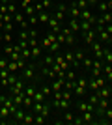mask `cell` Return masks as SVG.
Instances as JSON below:
<instances>
[{
	"instance_id": "1",
	"label": "cell",
	"mask_w": 112,
	"mask_h": 125,
	"mask_svg": "<svg viewBox=\"0 0 112 125\" xmlns=\"http://www.w3.org/2000/svg\"><path fill=\"white\" fill-rule=\"evenodd\" d=\"M39 67L36 62H28L26 67L22 69V78L24 80H34V77H36V69Z\"/></svg>"
},
{
	"instance_id": "2",
	"label": "cell",
	"mask_w": 112,
	"mask_h": 125,
	"mask_svg": "<svg viewBox=\"0 0 112 125\" xmlns=\"http://www.w3.org/2000/svg\"><path fill=\"white\" fill-rule=\"evenodd\" d=\"M90 51H92V58L93 60H103V43L99 39L90 45Z\"/></svg>"
},
{
	"instance_id": "3",
	"label": "cell",
	"mask_w": 112,
	"mask_h": 125,
	"mask_svg": "<svg viewBox=\"0 0 112 125\" xmlns=\"http://www.w3.org/2000/svg\"><path fill=\"white\" fill-rule=\"evenodd\" d=\"M24 88H26V80H24L22 77H19V80H17V82L10 88V94H8V95H10V97H13V95L21 94V92H24Z\"/></svg>"
},
{
	"instance_id": "4",
	"label": "cell",
	"mask_w": 112,
	"mask_h": 125,
	"mask_svg": "<svg viewBox=\"0 0 112 125\" xmlns=\"http://www.w3.org/2000/svg\"><path fill=\"white\" fill-rule=\"evenodd\" d=\"M64 28V24H62V21H58L56 17H51L49 19V22H47V30H52L54 34H58L60 30Z\"/></svg>"
},
{
	"instance_id": "5",
	"label": "cell",
	"mask_w": 112,
	"mask_h": 125,
	"mask_svg": "<svg viewBox=\"0 0 112 125\" xmlns=\"http://www.w3.org/2000/svg\"><path fill=\"white\" fill-rule=\"evenodd\" d=\"M82 37H84V43L90 47L93 41H97V30L92 28V30H88V32H82Z\"/></svg>"
},
{
	"instance_id": "6",
	"label": "cell",
	"mask_w": 112,
	"mask_h": 125,
	"mask_svg": "<svg viewBox=\"0 0 112 125\" xmlns=\"http://www.w3.org/2000/svg\"><path fill=\"white\" fill-rule=\"evenodd\" d=\"M95 30H97V28H95ZM97 39H99L103 45H110V43H112V36L105 30V28H103V30H97Z\"/></svg>"
},
{
	"instance_id": "7",
	"label": "cell",
	"mask_w": 112,
	"mask_h": 125,
	"mask_svg": "<svg viewBox=\"0 0 112 125\" xmlns=\"http://www.w3.org/2000/svg\"><path fill=\"white\" fill-rule=\"evenodd\" d=\"M80 19H82V21H88V22H92L93 26H95V22H97V17L93 15V13H92V11L88 10V8L80 11Z\"/></svg>"
},
{
	"instance_id": "8",
	"label": "cell",
	"mask_w": 112,
	"mask_h": 125,
	"mask_svg": "<svg viewBox=\"0 0 112 125\" xmlns=\"http://www.w3.org/2000/svg\"><path fill=\"white\" fill-rule=\"evenodd\" d=\"M10 118H11V110L8 108L4 103H2V104H0V120L4 121V123H8V121H10ZM11 121H13V118H11Z\"/></svg>"
},
{
	"instance_id": "9",
	"label": "cell",
	"mask_w": 112,
	"mask_h": 125,
	"mask_svg": "<svg viewBox=\"0 0 112 125\" xmlns=\"http://www.w3.org/2000/svg\"><path fill=\"white\" fill-rule=\"evenodd\" d=\"M95 94H97V97H99V99H108V97L112 95V86H108V84H107V86L99 88Z\"/></svg>"
},
{
	"instance_id": "10",
	"label": "cell",
	"mask_w": 112,
	"mask_h": 125,
	"mask_svg": "<svg viewBox=\"0 0 112 125\" xmlns=\"http://www.w3.org/2000/svg\"><path fill=\"white\" fill-rule=\"evenodd\" d=\"M77 108H79L80 114H82V112H95V106H93V104H90L88 101H79Z\"/></svg>"
},
{
	"instance_id": "11",
	"label": "cell",
	"mask_w": 112,
	"mask_h": 125,
	"mask_svg": "<svg viewBox=\"0 0 112 125\" xmlns=\"http://www.w3.org/2000/svg\"><path fill=\"white\" fill-rule=\"evenodd\" d=\"M41 51H43V49L39 47V45L30 49V62H36L37 63V60H39V56H41Z\"/></svg>"
},
{
	"instance_id": "12",
	"label": "cell",
	"mask_w": 112,
	"mask_h": 125,
	"mask_svg": "<svg viewBox=\"0 0 112 125\" xmlns=\"http://www.w3.org/2000/svg\"><path fill=\"white\" fill-rule=\"evenodd\" d=\"M64 80L65 78H54L52 82H51V88H52V92H62L64 90Z\"/></svg>"
},
{
	"instance_id": "13",
	"label": "cell",
	"mask_w": 112,
	"mask_h": 125,
	"mask_svg": "<svg viewBox=\"0 0 112 125\" xmlns=\"http://www.w3.org/2000/svg\"><path fill=\"white\" fill-rule=\"evenodd\" d=\"M82 121L84 123H95L97 121V116H95V112H82Z\"/></svg>"
},
{
	"instance_id": "14",
	"label": "cell",
	"mask_w": 112,
	"mask_h": 125,
	"mask_svg": "<svg viewBox=\"0 0 112 125\" xmlns=\"http://www.w3.org/2000/svg\"><path fill=\"white\" fill-rule=\"evenodd\" d=\"M67 26H69L71 32H80V19H73V17H71Z\"/></svg>"
},
{
	"instance_id": "15",
	"label": "cell",
	"mask_w": 112,
	"mask_h": 125,
	"mask_svg": "<svg viewBox=\"0 0 112 125\" xmlns=\"http://www.w3.org/2000/svg\"><path fill=\"white\" fill-rule=\"evenodd\" d=\"M64 58L71 63V65H73V67H79V63L75 62V54H73V51H71V49H67V51L64 52Z\"/></svg>"
},
{
	"instance_id": "16",
	"label": "cell",
	"mask_w": 112,
	"mask_h": 125,
	"mask_svg": "<svg viewBox=\"0 0 112 125\" xmlns=\"http://www.w3.org/2000/svg\"><path fill=\"white\" fill-rule=\"evenodd\" d=\"M80 65H82V67H84L86 71H90V69H92V65H93V58L86 54V56H84V60L80 62Z\"/></svg>"
},
{
	"instance_id": "17",
	"label": "cell",
	"mask_w": 112,
	"mask_h": 125,
	"mask_svg": "<svg viewBox=\"0 0 112 125\" xmlns=\"http://www.w3.org/2000/svg\"><path fill=\"white\" fill-rule=\"evenodd\" d=\"M86 92H88V90H86L84 86H79V84L73 88V95H77V97H80V99H82V97H86Z\"/></svg>"
},
{
	"instance_id": "18",
	"label": "cell",
	"mask_w": 112,
	"mask_h": 125,
	"mask_svg": "<svg viewBox=\"0 0 112 125\" xmlns=\"http://www.w3.org/2000/svg\"><path fill=\"white\" fill-rule=\"evenodd\" d=\"M62 120H64V123H73V120H75V114L71 112L69 108H67V110H64V114H62Z\"/></svg>"
},
{
	"instance_id": "19",
	"label": "cell",
	"mask_w": 112,
	"mask_h": 125,
	"mask_svg": "<svg viewBox=\"0 0 112 125\" xmlns=\"http://www.w3.org/2000/svg\"><path fill=\"white\" fill-rule=\"evenodd\" d=\"M103 75L107 78V82H112V67H110V63H105V65H103Z\"/></svg>"
},
{
	"instance_id": "20",
	"label": "cell",
	"mask_w": 112,
	"mask_h": 125,
	"mask_svg": "<svg viewBox=\"0 0 112 125\" xmlns=\"http://www.w3.org/2000/svg\"><path fill=\"white\" fill-rule=\"evenodd\" d=\"M69 15L73 17V19H80V10L77 8L75 2H71V6H69Z\"/></svg>"
},
{
	"instance_id": "21",
	"label": "cell",
	"mask_w": 112,
	"mask_h": 125,
	"mask_svg": "<svg viewBox=\"0 0 112 125\" xmlns=\"http://www.w3.org/2000/svg\"><path fill=\"white\" fill-rule=\"evenodd\" d=\"M101 118L105 120V123H112V106L105 108V112L101 114Z\"/></svg>"
},
{
	"instance_id": "22",
	"label": "cell",
	"mask_w": 112,
	"mask_h": 125,
	"mask_svg": "<svg viewBox=\"0 0 112 125\" xmlns=\"http://www.w3.org/2000/svg\"><path fill=\"white\" fill-rule=\"evenodd\" d=\"M51 17H52V15H51L49 11H39V15H37V19H39V22H41V24H47Z\"/></svg>"
},
{
	"instance_id": "23",
	"label": "cell",
	"mask_w": 112,
	"mask_h": 125,
	"mask_svg": "<svg viewBox=\"0 0 112 125\" xmlns=\"http://www.w3.org/2000/svg\"><path fill=\"white\" fill-rule=\"evenodd\" d=\"M73 54H75V62L80 65V62L84 60V56H86V52L82 51V49H77V51H73Z\"/></svg>"
},
{
	"instance_id": "24",
	"label": "cell",
	"mask_w": 112,
	"mask_h": 125,
	"mask_svg": "<svg viewBox=\"0 0 112 125\" xmlns=\"http://www.w3.org/2000/svg\"><path fill=\"white\" fill-rule=\"evenodd\" d=\"M52 63H54V54L47 52V54H45V58H43V63H41V65H49V67H51Z\"/></svg>"
},
{
	"instance_id": "25",
	"label": "cell",
	"mask_w": 112,
	"mask_h": 125,
	"mask_svg": "<svg viewBox=\"0 0 112 125\" xmlns=\"http://www.w3.org/2000/svg\"><path fill=\"white\" fill-rule=\"evenodd\" d=\"M88 90H90V92H97V90H99V86H97L93 77H88Z\"/></svg>"
},
{
	"instance_id": "26",
	"label": "cell",
	"mask_w": 112,
	"mask_h": 125,
	"mask_svg": "<svg viewBox=\"0 0 112 125\" xmlns=\"http://www.w3.org/2000/svg\"><path fill=\"white\" fill-rule=\"evenodd\" d=\"M34 101H37V103H45V101H47V95L43 94L41 90H37L36 95H34Z\"/></svg>"
},
{
	"instance_id": "27",
	"label": "cell",
	"mask_w": 112,
	"mask_h": 125,
	"mask_svg": "<svg viewBox=\"0 0 112 125\" xmlns=\"http://www.w3.org/2000/svg\"><path fill=\"white\" fill-rule=\"evenodd\" d=\"M8 71H10V73H19V63L10 60V62H8Z\"/></svg>"
},
{
	"instance_id": "28",
	"label": "cell",
	"mask_w": 112,
	"mask_h": 125,
	"mask_svg": "<svg viewBox=\"0 0 112 125\" xmlns=\"http://www.w3.org/2000/svg\"><path fill=\"white\" fill-rule=\"evenodd\" d=\"M36 92H37V88L34 86V84H28L26 88H24V94H26L28 97H34V95H36Z\"/></svg>"
},
{
	"instance_id": "29",
	"label": "cell",
	"mask_w": 112,
	"mask_h": 125,
	"mask_svg": "<svg viewBox=\"0 0 112 125\" xmlns=\"http://www.w3.org/2000/svg\"><path fill=\"white\" fill-rule=\"evenodd\" d=\"M86 101H88L90 104H93V106H97V103H99V97H97L95 92H92V94L88 95V99H86Z\"/></svg>"
},
{
	"instance_id": "30",
	"label": "cell",
	"mask_w": 112,
	"mask_h": 125,
	"mask_svg": "<svg viewBox=\"0 0 112 125\" xmlns=\"http://www.w3.org/2000/svg\"><path fill=\"white\" fill-rule=\"evenodd\" d=\"M97 10L101 11V13H107V11H110V10H108V2H105V0L97 2Z\"/></svg>"
},
{
	"instance_id": "31",
	"label": "cell",
	"mask_w": 112,
	"mask_h": 125,
	"mask_svg": "<svg viewBox=\"0 0 112 125\" xmlns=\"http://www.w3.org/2000/svg\"><path fill=\"white\" fill-rule=\"evenodd\" d=\"M92 28H93V24H92V22L82 21V19H80V32H88V30H92Z\"/></svg>"
},
{
	"instance_id": "32",
	"label": "cell",
	"mask_w": 112,
	"mask_h": 125,
	"mask_svg": "<svg viewBox=\"0 0 112 125\" xmlns=\"http://www.w3.org/2000/svg\"><path fill=\"white\" fill-rule=\"evenodd\" d=\"M47 121L49 120L43 114H36V118H34V123H37V125H43V123H47Z\"/></svg>"
},
{
	"instance_id": "33",
	"label": "cell",
	"mask_w": 112,
	"mask_h": 125,
	"mask_svg": "<svg viewBox=\"0 0 112 125\" xmlns=\"http://www.w3.org/2000/svg\"><path fill=\"white\" fill-rule=\"evenodd\" d=\"M17 11H19V8H17V4L13 2V0H11L10 4H8V13H11V15H15Z\"/></svg>"
},
{
	"instance_id": "34",
	"label": "cell",
	"mask_w": 112,
	"mask_h": 125,
	"mask_svg": "<svg viewBox=\"0 0 112 125\" xmlns=\"http://www.w3.org/2000/svg\"><path fill=\"white\" fill-rule=\"evenodd\" d=\"M24 13H26V17H32V15H36L37 11H36V6H26V8H24Z\"/></svg>"
},
{
	"instance_id": "35",
	"label": "cell",
	"mask_w": 112,
	"mask_h": 125,
	"mask_svg": "<svg viewBox=\"0 0 112 125\" xmlns=\"http://www.w3.org/2000/svg\"><path fill=\"white\" fill-rule=\"evenodd\" d=\"M65 78H67V80H77V73H75V69H67V71H65Z\"/></svg>"
},
{
	"instance_id": "36",
	"label": "cell",
	"mask_w": 112,
	"mask_h": 125,
	"mask_svg": "<svg viewBox=\"0 0 112 125\" xmlns=\"http://www.w3.org/2000/svg\"><path fill=\"white\" fill-rule=\"evenodd\" d=\"M73 2H75V4H77V8H79L80 11L88 8V0H73Z\"/></svg>"
},
{
	"instance_id": "37",
	"label": "cell",
	"mask_w": 112,
	"mask_h": 125,
	"mask_svg": "<svg viewBox=\"0 0 112 125\" xmlns=\"http://www.w3.org/2000/svg\"><path fill=\"white\" fill-rule=\"evenodd\" d=\"M51 45H52V43L49 41V37H47V36H43V37H41V49L49 51V47H51Z\"/></svg>"
},
{
	"instance_id": "38",
	"label": "cell",
	"mask_w": 112,
	"mask_h": 125,
	"mask_svg": "<svg viewBox=\"0 0 112 125\" xmlns=\"http://www.w3.org/2000/svg\"><path fill=\"white\" fill-rule=\"evenodd\" d=\"M34 118H36L34 114H28V112H26V114H24V120H22V123H26V125H32V123H34Z\"/></svg>"
},
{
	"instance_id": "39",
	"label": "cell",
	"mask_w": 112,
	"mask_h": 125,
	"mask_svg": "<svg viewBox=\"0 0 112 125\" xmlns=\"http://www.w3.org/2000/svg\"><path fill=\"white\" fill-rule=\"evenodd\" d=\"M39 4H41V10L43 11H47L49 8L52 6V2H51V0H39Z\"/></svg>"
},
{
	"instance_id": "40",
	"label": "cell",
	"mask_w": 112,
	"mask_h": 125,
	"mask_svg": "<svg viewBox=\"0 0 112 125\" xmlns=\"http://www.w3.org/2000/svg\"><path fill=\"white\" fill-rule=\"evenodd\" d=\"M8 62H10L8 56H0V69H8Z\"/></svg>"
},
{
	"instance_id": "41",
	"label": "cell",
	"mask_w": 112,
	"mask_h": 125,
	"mask_svg": "<svg viewBox=\"0 0 112 125\" xmlns=\"http://www.w3.org/2000/svg\"><path fill=\"white\" fill-rule=\"evenodd\" d=\"M13 21H15V22H17V24H21V22H22V21H24V15H22L21 11H17L15 15H13Z\"/></svg>"
},
{
	"instance_id": "42",
	"label": "cell",
	"mask_w": 112,
	"mask_h": 125,
	"mask_svg": "<svg viewBox=\"0 0 112 125\" xmlns=\"http://www.w3.org/2000/svg\"><path fill=\"white\" fill-rule=\"evenodd\" d=\"M41 92L47 95V97H49V95H52V88H51L49 84H43V86H41Z\"/></svg>"
},
{
	"instance_id": "43",
	"label": "cell",
	"mask_w": 112,
	"mask_h": 125,
	"mask_svg": "<svg viewBox=\"0 0 112 125\" xmlns=\"http://www.w3.org/2000/svg\"><path fill=\"white\" fill-rule=\"evenodd\" d=\"M37 45H39V37H30V39H28V47H30V49L37 47Z\"/></svg>"
},
{
	"instance_id": "44",
	"label": "cell",
	"mask_w": 112,
	"mask_h": 125,
	"mask_svg": "<svg viewBox=\"0 0 112 125\" xmlns=\"http://www.w3.org/2000/svg\"><path fill=\"white\" fill-rule=\"evenodd\" d=\"M21 56L24 58V60H28V62H30V47L22 49V51H21Z\"/></svg>"
},
{
	"instance_id": "45",
	"label": "cell",
	"mask_w": 112,
	"mask_h": 125,
	"mask_svg": "<svg viewBox=\"0 0 112 125\" xmlns=\"http://www.w3.org/2000/svg\"><path fill=\"white\" fill-rule=\"evenodd\" d=\"M11 39H13V34H11V32H4V45L11 43Z\"/></svg>"
},
{
	"instance_id": "46",
	"label": "cell",
	"mask_w": 112,
	"mask_h": 125,
	"mask_svg": "<svg viewBox=\"0 0 112 125\" xmlns=\"http://www.w3.org/2000/svg\"><path fill=\"white\" fill-rule=\"evenodd\" d=\"M56 11H62V13H67V11H69V8H67V6L64 4V2H58V10Z\"/></svg>"
},
{
	"instance_id": "47",
	"label": "cell",
	"mask_w": 112,
	"mask_h": 125,
	"mask_svg": "<svg viewBox=\"0 0 112 125\" xmlns=\"http://www.w3.org/2000/svg\"><path fill=\"white\" fill-rule=\"evenodd\" d=\"M37 21H39V19H37V15H32V17H28V24H30V26L37 24Z\"/></svg>"
},
{
	"instance_id": "48",
	"label": "cell",
	"mask_w": 112,
	"mask_h": 125,
	"mask_svg": "<svg viewBox=\"0 0 112 125\" xmlns=\"http://www.w3.org/2000/svg\"><path fill=\"white\" fill-rule=\"evenodd\" d=\"M71 125H84V121H82V116H79V118L75 116V120H73V123H71Z\"/></svg>"
},
{
	"instance_id": "49",
	"label": "cell",
	"mask_w": 112,
	"mask_h": 125,
	"mask_svg": "<svg viewBox=\"0 0 112 125\" xmlns=\"http://www.w3.org/2000/svg\"><path fill=\"white\" fill-rule=\"evenodd\" d=\"M52 17H56L58 21H64V19H65V13H62V11H56V13H54Z\"/></svg>"
},
{
	"instance_id": "50",
	"label": "cell",
	"mask_w": 112,
	"mask_h": 125,
	"mask_svg": "<svg viewBox=\"0 0 112 125\" xmlns=\"http://www.w3.org/2000/svg\"><path fill=\"white\" fill-rule=\"evenodd\" d=\"M13 30V22H6V26H4V32H11Z\"/></svg>"
},
{
	"instance_id": "51",
	"label": "cell",
	"mask_w": 112,
	"mask_h": 125,
	"mask_svg": "<svg viewBox=\"0 0 112 125\" xmlns=\"http://www.w3.org/2000/svg\"><path fill=\"white\" fill-rule=\"evenodd\" d=\"M34 0H21V8H26V6H30Z\"/></svg>"
},
{
	"instance_id": "52",
	"label": "cell",
	"mask_w": 112,
	"mask_h": 125,
	"mask_svg": "<svg viewBox=\"0 0 112 125\" xmlns=\"http://www.w3.org/2000/svg\"><path fill=\"white\" fill-rule=\"evenodd\" d=\"M105 30H107L108 34H110V36H112V22H108V24H105Z\"/></svg>"
},
{
	"instance_id": "53",
	"label": "cell",
	"mask_w": 112,
	"mask_h": 125,
	"mask_svg": "<svg viewBox=\"0 0 112 125\" xmlns=\"http://www.w3.org/2000/svg\"><path fill=\"white\" fill-rule=\"evenodd\" d=\"M0 45H4V32H0Z\"/></svg>"
},
{
	"instance_id": "54",
	"label": "cell",
	"mask_w": 112,
	"mask_h": 125,
	"mask_svg": "<svg viewBox=\"0 0 112 125\" xmlns=\"http://www.w3.org/2000/svg\"><path fill=\"white\" fill-rule=\"evenodd\" d=\"M4 26H6V24H4V21L0 19V32H4Z\"/></svg>"
},
{
	"instance_id": "55",
	"label": "cell",
	"mask_w": 112,
	"mask_h": 125,
	"mask_svg": "<svg viewBox=\"0 0 112 125\" xmlns=\"http://www.w3.org/2000/svg\"><path fill=\"white\" fill-rule=\"evenodd\" d=\"M2 101H4V95H0V104H2Z\"/></svg>"
},
{
	"instance_id": "56",
	"label": "cell",
	"mask_w": 112,
	"mask_h": 125,
	"mask_svg": "<svg viewBox=\"0 0 112 125\" xmlns=\"http://www.w3.org/2000/svg\"><path fill=\"white\" fill-rule=\"evenodd\" d=\"M56 2H62V0H56Z\"/></svg>"
},
{
	"instance_id": "57",
	"label": "cell",
	"mask_w": 112,
	"mask_h": 125,
	"mask_svg": "<svg viewBox=\"0 0 112 125\" xmlns=\"http://www.w3.org/2000/svg\"><path fill=\"white\" fill-rule=\"evenodd\" d=\"M110 49H112V43H110Z\"/></svg>"
}]
</instances>
